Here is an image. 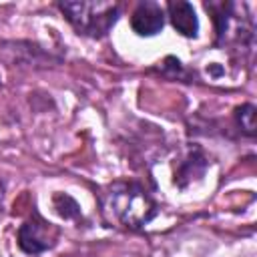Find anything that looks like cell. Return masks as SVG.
Segmentation results:
<instances>
[{
	"instance_id": "1",
	"label": "cell",
	"mask_w": 257,
	"mask_h": 257,
	"mask_svg": "<svg viewBox=\"0 0 257 257\" xmlns=\"http://www.w3.org/2000/svg\"><path fill=\"white\" fill-rule=\"evenodd\" d=\"M102 209L126 229H143L159 215V205L139 181H114L102 191Z\"/></svg>"
},
{
	"instance_id": "2",
	"label": "cell",
	"mask_w": 257,
	"mask_h": 257,
	"mask_svg": "<svg viewBox=\"0 0 257 257\" xmlns=\"http://www.w3.org/2000/svg\"><path fill=\"white\" fill-rule=\"evenodd\" d=\"M68 24L80 36L104 38L120 16V6L116 2H86V0H64L56 4Z\"/></svg>"
},
{
	"instance_id": "3",
	"label": "cell",
	"mask_w": 257,
	"mask_h": 257,
	"mask_svg": "<svg viewBox=\"0 0 257 257\" xmlns=\"http://www.w3.org/2000/svg\"><path fill=\"white\" fill-rule=\"evenodd\" d=\"M16 241L22 253L26 255H42L44 251L52 249L58 241V229L56 225H52L50 221H46L36 209L32 211V215L18 227L16 233Z\"/></svg>"
},
{
	"instance_id": "4",
	"label": "cell",
	"mask_w": 257,
	"mask_h": 257,
	"mask_svg": "<svg viewBox=\"0 0 257 257\" xmlns=\"http://www.w3.org/2000/svg\"><path fill=\"white\" fill-rule=\"evenodd\" d=\"M165 8L155 0H143L135 6L131 14V28L137 36L151 38L157 36L165 26Z\"/></svg>"
},
{
	"instance_id": "5",
	"label": "cell",
	"mask_w": 257,
	"mask_h": 257,
	"mask_svg": "<svg viewBox=\"0 0 257 257\" xmlns=\"http://www.w3.org/2000/svg\"><path fill=\"white\" fill-rule=\"evenodd\" d=\"M165 16H169L173 28L185 38L199 36V18L191 2L185 0H171L165 6Z\"/></svg>"
},
{
	"instance_id": "6",
	"label": "cell",
	"mask_w": 257,
	"mask_h": 257,
	"mask_svg": "<svg viewBox=\"0 0 257 257\" xmlns=\"http://www.w3.org/2000/svg\"><path fill=\"white\" fill-rule=\"evenodd\" d=\"M207 167H209V161H207L205 153H203L199 147H195V149H191V151L187 153V157H185V159L179 163V167L175 169V183L183 189V187H187L193 179H201V177L205 175Z\"/></svg>"
},
{
	"instance_id": "7",
	"label": "cell",
	"mask_w": 257,
	"mask_h": 257,
	"mask_svg": "<svg viewBox=\"0 0 257 257\" xmlns=\"http://www.w3.org/2000/svg\"><path fill=\"white\" fill-rule=\"evenodd\" d=\"M233 118H235L239 131H241L243 135L255 137V128H257V124H255V118H257V108H255V104L245 102V104L237 106L235 112H233Z\"/></svg>"
},
{
	"instance_id": "8",
	"label": "cell",
	"mask_w": 257,
	"mask_h": 257,
	"mask_svg": "<svg viewBox=\"0 0 257 257\" xmlns=\"http://www.w3.org/2000/svg\"><path fill=\"white\" fill-rule=\"evenodd\" d=\"M52 205H54L56 213H58L62 219H66V221H78V219L82 217L80 205H78L70 195H66V193H54Z\"/></svg>"
}]
</instances>
